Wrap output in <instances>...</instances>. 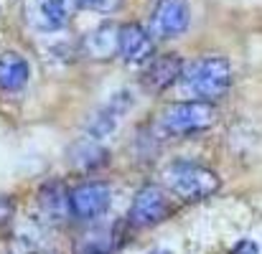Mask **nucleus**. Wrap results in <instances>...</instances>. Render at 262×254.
I'll use <instances>...</instances> for the list:
<instances>
[{"label":"nucleus","mask_w":262,"mask_h":254,"mask_svg":"<svg viewBox=\"0 0 262 254\" xmlns=\"http://www.w3.org/2000/svg\"><path fill=\"white\" fill-rule=\"evenodd\" d=\"M178 82L188 97L216 104L232 86V64L222 56H204L183 66Z\"/></svg>","instance_id":"obj_1"},{"label":"nucleus","mask_w":262,"mask_h":254,"mask_svg":"<svg viewBox=\"0 0 262 254\" xmlns=\"http://www.w3.org/2000/svg\"><path fill=\"white\" fill-rule=\"evenodd\" d=\"M163 183L181 201H201L219 191V175L196 160H173L163 170Z\"/></svg>","instance_id":"obj_2"},{"label":"nucleus","mask_w":262,"mask_h":254,"mask_svg":"<svg viewBox=\"0 0 262 254\" xmlns=\"http://www.w3.org/2000/svg\"><path fill=\"white\" fill-rule=\"evenodd\" d=\"M216 120H219L216 104L188 99V102H176L171 107H166L158 122H161L163 135L168 137H191L214 127Z\"/></svg>","instance_id":"obj_3"},{"label":"nucleus","mask_w":262,"mask_h":254,"mask_svg":"<svg viewBox=\"0 0 262 254\" xmlns=\"http://www.w3.org/2000/svg\"><path fill=\"white\" fill-rule=\"evenodd\" d=\"M26 20L41 33H54L69 26L77 13L74 0H26Z\"/></svg>","instance_id":"obj_4"},{"label":"nucleus","mask_w":262,"mask_h":254,"mask_svg":"<svg viewBox=\"0 0 262 254\" xmlns=\"http://www.w3.org/2000/svg\"><path fill=\"white\" fill-rule=\"evenodd\" d=\"M110 186L102 180L79 183L69 191V214L79 221H94L110 209Z\"/></svg>","instance_id":"obj_5"},{"label":"nucleus","mask_w":262,"mask_h":254,"mask_svg":"<svg viewBox=\"0 0 262 254\" xmlns=\"http://www.w3.org/2000/svg\"><path fill=\"white\" fill-rule=\"evenodd\" d=\"M168 216V198L163 193V188L158 186H145L135 193L133 206L127 211V221L135 229H145V226H156Z\"/></svg>","instance_id":"obj_6"},{"label":"nucleus","mask_w":262,"mask_h":254,"mask_svg":"<svg viewBox=\"0 0 262 254\" xmlns=\"http://www.w3.org/2000/svg\"><path fill=\"white\" fill-rule=\"evenodd\" d=\"M191 10L188 0H158L150 15V36L153 38H176L188 28Z\"/></svg>","instance_id":"obj_7"},{"label":"nucleus","mask_w":262,"mask_h":254,"mask_svg":"<svg viewBox=\"0 0 262 254\" xmlns=\"http://www.w3.org/2000/svg\"><path fill=\"white\" fill-rule=\"evenodd\" d=\"M117 56L125 64H145L156 56V41L140 23H125L117 28Z\"/></svg>","instance_id":"obj_8"},{"label":"nucleus","mask_w":262,"mask_h":254,"mask_svg":"<svg viewBox=\"0 0 262 254\" xmlns=\"http://www.w3.org/2000/svg\"><path fill=\"white\" fill-rule=\"evenodd\" d=\"M130 107H133V94H130V91H117L115 97L107 99L104 107H99V109L89 117L87 135L102 143L104 137H110V135L117 130L120 120L130 112Z\"/></svg>","instance_id":"obj_9"},{"label":"nucleus","mask_w":262,"mask_h":254,"mask_svg":"<svg viewBox=\"0 0 262 254\" xmlns=\"http://www.w3.org/2000/svg\"><path fill=\"white\" fill-rule=\"evenodd\" d=\"M183 59L178 54H163V56H150L145 61V69L140 74V84L150 94H161L171 84L178 82L181 72H183Z\"/></svg>","instance_id":"obj_10"},{"label":"nucleus","mask_w":262,"mask_h":254,"mask_svg":"<svg viewBox=\"0 0 262 254\" xmlns=\"http://www.w3.org/2000/svg\"><path fill=\"white\" fill-rule=\"evenodd\" d=\"M38 211L41 221L56 226L69 216V191L59 180H49L38 191Z\"/></svg>","instance_id":"obj_11"},{"label":"nucleus","mask_w":262,"mask_h":254,"mask_svg":"<svg viewBox=\"0 0 262 254\" xmlns=\"http://www.w3.org/2000/svg\"><path fill=\"white\" fill-rule=\"evenodd\" d=\"M82 49H84V54L92 61H110V59H115L117 56V26L107 23V26L94 28L92 33L84 36Z\"/></svg>","instance_id":"obj_12"},{"label":"nucleus","mask_w":262,"mask_h":254,"mask_svg":"<svg viewBox=\"0 0 262 254\" xmlns=\"http://www.w3.org/2000/svg\"><path fill=\"white\" fill-rule=\"evenodd\" d=\"M107 158H110L107 148H104L99 140L89 137V135L84 140H77V143L69 148V160H72V166L77 170L102 168V166H107Z\"/></svg>","instance_id":"obj_13"},{"label":"nucleus","mask_w":262,"mask_h":254,"mask_svg":"<svg viewBox=\"0 0 262 254\" xmlns=\"http://www.w3.org/2000/svg\"><path fill=\"white\" fill-rule=\"evenodd\" d=\"M28 77H31V69L20 54L15 51L0 54V89L3 91H20L28 84Z\"/></svg>","instance_id":"obj_14"},{"label":"nucleus","mask_w":262,"mask_h":254,"mask_svg":"<svg viewBox=\"0 0 262 254\" xmlns=\"http://www.w3.org/2000/svg\"><path fill=\"white\" fill-rule=\"evenodd\" d=\"M115 247H117V234H115V229L97 226V229H89L84 237L77 239L74 254H112Z\"/></svg>","instance_id":"obj_15"},{"label":"nucleus","mask_w":262,"mask_h":254,"mask_svg":"<svg viewBox=\"0 0 262 254\" xmlns=\"http://www.w3.org/2000/svg\"><path fill=\"white\" fill-rule=\"evenodd\" d=\"M120 3L122 0H74L77 8H84V10H92V13H102V15L115 13L120 8Z\"/></svg>","instance_id":"obj_16"},{"label":"nucleus","mask_w":262,"mask_h":254,"mask_svg":"<svg viewBox=\"0 0 262 254\" xmlns=\"http://www.w3.org/2000/svg\"><path fill=\"white\" fill-rule=\"evenodd\" d=\"M13 216V198L10 196H0V226L8 224Z\"/></svg>","instance_id":"obj_17"},{"label":"nucleus","mask_w":262,"mask_h":254,"mask_svg":"<svg viewBox=\"0 0 262 254\" xmlns=\"http://www.w3.org/2000/svg\"><path fill=\"white\" fill-rule=\"evenodd\" d=\"M232 254H257V244L255 242H239Z\"/></svg>","instance_id":"obj_18"},{"label":"nucleus","mask_w":262,"mask_h":254,"mask_svg":"<svg viewBox=\"0 0 262 254\" xmlns=\"http://www.w3.org/2000/svg\"><path fill=\"white\" fill-rule=\"evenodd\" d=\"M150 254H168V252H163V249H153Z\"/></svg>","instance_id":"obj_19"}]
</instances>
